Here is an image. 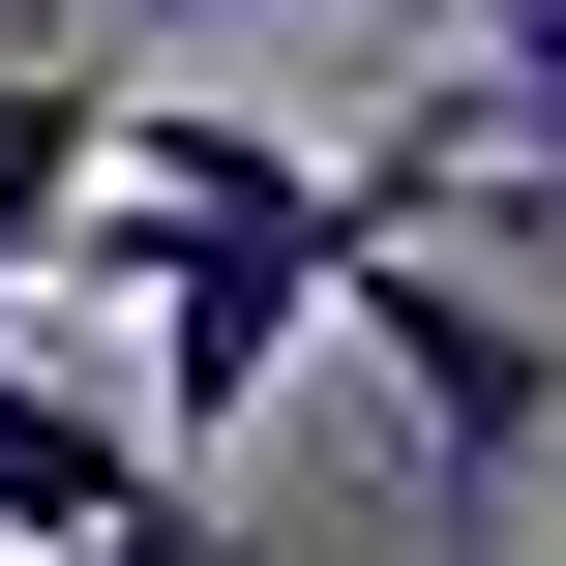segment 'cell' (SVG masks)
<instances>
[{
	"label": "cell",
	"mask_w": 566,
	"mask_h": 566,
	"mask_svg": "<svg viewBox=\"0 0 566 566\" xmlns=\"http://www.w3.org/2000/svg\"><path fill=\"white\" fill-rule=\"evenodd\" d=\"M358 239H388V209H358V149L298 179L269 119H119V149H90V209L30 239V298H119V328H149V418H119V448L179 478V448H239V418L298 388V328L358 298Z\"/></svg>",
	"instance_id": "6da1fadb"
},
{
	"label": "cell",
	"mask_w": 566,
	"mask_h": 566,
	"mask_svg": "<svg viewBox=\"0 0 566 566\" xmlns=\"http://www.w3.org/2000/svg\"><path fill=\"white\" fill-rule=\"evenodd\" d=\"M328 328H388V388H418L448 507H537V448H566V358H537V298H507L478 239H358V298H328Z\"/></svg>",
	"instance_id": "7a4b0ae2"
},
{
	"label": "cell",
	"mask_w": 566,
	"mask_h": 566,
	"mask_svg": "<svg viewBox=\"0 0 566 566\" xmlns=\"http://www.w3.org/2000/svg\"><path fill=\"white\" fill-rule=\"evenodd\" d=\"M0 537L30 566H209V478H149L60 358H0Z\"/></svg>",
	"instance_id": "3957f363"
},
{
	"label": "cell",
	"mask_w": 566,
	"mask_h": 566,
	"mask_svg": "<svg viewBox=\"0 0 566 566\" xmlns=\"http://www.w3.org/2000/svg\"><path fill=\"white\" fill-rule=\"evenodd\" d=\"M90 149H119V90H90V60H30V30H0V269H30V239H60V209H90Z\"/></svg>",
	"instance_id": "277c9868"
},
{
	"label": "cell",
	"mask_w": 566,
	"mask_h": 566,
	"mask_svg": "<svg viewBox=\"0 0 566 566\" xmlns=\"http://www.w3.org/2000/svg\"><path fill=\"white\" fill-rule=\"evenodd\" d=\"M119 30H298V0H119Z\"/></svg>",
	"instance_id": "5b68a950"
},
{
	"label": "cell",
	"mask_w": 566,
	"mask_h": 566,
	"mask_svg": "<svg viewBox=\"0 0 566 566\" xmlns=\"http://www.w3.org/2000/svg\"><path fill=\"white\" fill-rule=\"evenodd\" d=\"M30 60H60V0H30Z\"/></svg>",
	"instance_id": "8992f818"
},
{
	"label": "cell",
	"mask_w": 566,
	"mask_h": 566,
	"mask_svg": "<svg viewBox=\"0 0 566 566\" xmlns=\"http://www.w3.org/2000/svg\"><path fill=\"white\" fill-rule=\"evenodd\" d=\"M0 298H30V269H0Z\"/></svg>",
	"instance_id": "52a82bcc"
},
{
	"label": "cell",
	"mask_w": 566,
	"mask_h": 566,
	"mask_svg": "<svg viewBox=\"0 0 566 566\" xmlns=\"http://www.w3.org/2000/svg\"><path fill=\"white\" fill-rule=\"evenodd\" d=\"M478 566H507V537H478Z\"/></svg>",
	"instance_id": "ba28073f"
},
{
	"label": "cell",
	"mask_w": 566,
	"mask_h": 566,
	"mask_svg": "<svg viewBox=\"0 0 566 566\" xmlns=\"http://www.w3.org/2000/svg\"><path fill=\"white\" fill-rule=\"evenodd\" d=\"M209 566H239V537H209Z\"/></svg>",
	"instance_id": "9c48e42d"
}]
</instances>
